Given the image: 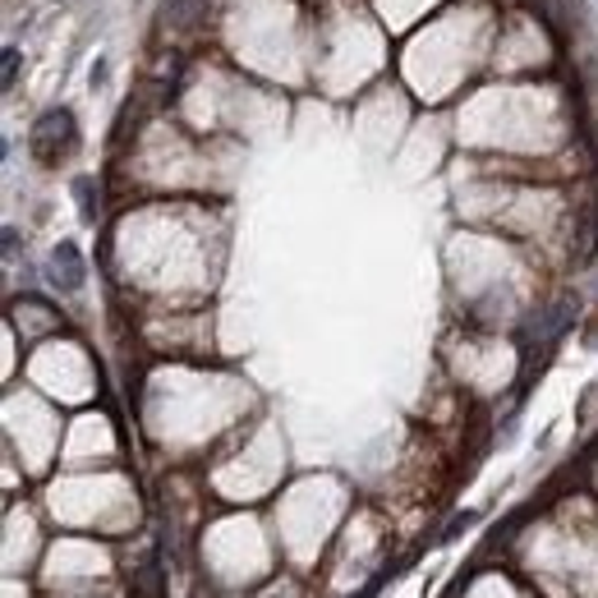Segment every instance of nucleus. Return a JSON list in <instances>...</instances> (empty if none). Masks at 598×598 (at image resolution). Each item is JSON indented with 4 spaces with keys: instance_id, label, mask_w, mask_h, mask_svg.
<instances>
[{
    "instance_id": "0eeeda50",
    "label": "nucleus",
    "mask_w": 598,
    "mask_h": 598,
    "mask_svg": "<svg viewBox=\"0 0 598 598\" xmlns=\"http://www.w3.org/2000/svg\"><path fill=\"white\" fill-rule=\"evenodd\" d=\"M14 70H19V51L10 47V51H6V88L14 83Z\"/></svg>"
},
{
    "instance_id": "f257e3e1",
    "label": "nucleus",
    "mask_w": 598,
    "mask_h": 598,
    "mask_svg": "<svg viewBox=\"0 0 598 598\" xmlns=\"http://www.w3.org/2000/svg\"><path fill=\"white\" fill-rule=\"evenodd\" d=\"M28 152L42 166H65L79 152V120L70 107H51L47 115H38L33 134H28Z\"/></svg>"
},
{
    "instance_id": "7ed1b4c3",
    "label": "nucleus",
    "mask_w": 598,
    "mask_h": 598,
    "mask_svg": "<svg viewBox=\"0 0 598 598\" xmlns=\"http://www.w3.org/2000/svg\"><path fill=\"white\" fill-rule=\"evenodd\" d=\"M47 276H51V286L55 291H79L83 286V276H88V267H83V254L65 240V244H55L51 249V263H47Z\"/></svg>"
},
{
    "instance_id": "39448f33",
    "label": "nucleus",
    "mask_w": 598,
    "mask_h": 598,
    "mask_svg": "<svg viewBox=\"0 0 598 598\" xmlns=\"http://www.w3.org/2000/svg\"><path fill=\"white\" fill-rule=\"evenodd\" d=\"M207 6L212 0H171V6L162 10V23L171 28V33H184V28H194L199 19H207Z\"/></svg>"
},
{
    "instance_id": "423d86ee",
    "label": "nucleus",
    "mask_w": 598,
    "mask_h": 598,
    "mask_svg": "<svg viewBox=\"0 0 598 598\" xmlns=\"http://www.w3.org/2000/svg\"><path fill=\"white\" fill-rule=\"evenodd\" d=\"M79 199H83V222H98V207H92V180H79Z\"/></svg>"
},
{
    "instance_id": "20e7f679",
    "label": "nucleus",
    "mask_w": 598,
    "mask_h": 598,
    "mask_svg": "<svg viewBox=\"0 0 598 598\" xmlns=\"http://www.w3.org/2000/svg\"><path fill=\"white\" fill-rule=\"evenodd\" d=\"M594 249H598V199H589V203H585L580 226H576V240H571L576 263H589V259H594Z\"/></svg>"
},
{
    "instance_id": "f03ea898",
    "label": "nucleus",
    "mask_w": 598,
    "mask_h": 598,
    "mask_svg": "<svg viewBox=\"0 0 598 598\" xmlns=\"http://www.w3.org/2000/svg\"><path fill=\"white\" fill-rule=\"evenodd\" d=\"M576 323V300L571 295H561L557 304H548V308H539V318H529V327H525V351H534V345H548Z\"/></svg>"
}]
</instances>
